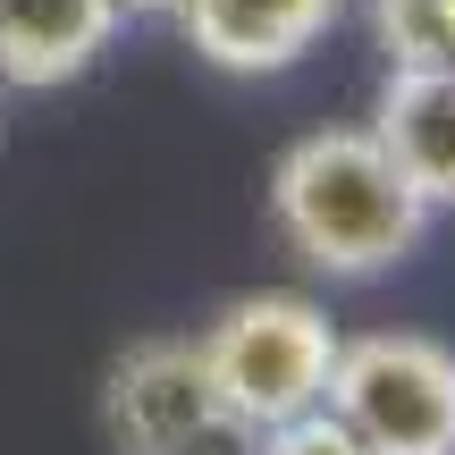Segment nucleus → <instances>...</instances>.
Instances as JSON below:
<instances>
[{
  "instance_id": "f257e3e1",
  "label": "nucleus",
  "mask_w": 455,
  "mask_h": 455,
  "mask_svg": "<svg viewBox=\"0 0 455 455\" xmlns=\"http://www.w3.org/2000/svg\"><path fill=\"white\" fill-rule=\"evenodd\" d=\"M270 228L312 278H379L430 236V203L405 186L371 127H321L278 152Z\"/></svg>"
},
{
  "instance_id": "423d86ee",
  "label": "nucleus",
  "mask_w": 455,
  "mask_h": 455,
  "mask_svg": "<svg viewBox=\"0 0 455 455\" xmlns=\"http://www.w3.org/2000/svg\"><path fill=\"white\" fill-rule=\"evenodd\" d=\"M371 135H379V152L405 169V186L430 212L455 203V60L388 68V84L371 101Z\"/></svg>"
},
{
  "instance_id": "39448f33",
  "label": "nucleus",
  "mask_w": 455,
  "mask_h": 455,
  "mask_svg": "<svg viewBox=\"0 0 455 455\" xmlns=\"http://www.w3.org/2000/svg\"><path fill=\"white\" fill-rule=\"evenodd\" d=\"M169 17H178L186 51L212 60L220 76H278L329 43L346 0H178Z\"/></svg>"
},
{
  "instance_id": "1a4fd4ad",
  "label": "nucleus",
  "mask_w": 455,
  "mask_h": 455,
  "mask_svg": "<svg viewBox=\"0 0 455 455\" xmlns=\"http://www.w3.org/2000/svg\"><path fill=\"white\" fill-rule=\"evenodd\" d=\"M430 26H439V60H455V0H430Z\"/></svg>"
},
{
  "instance_id": "f03ea898",
  "label": "nucleus",
  "mask_w": 455,
  "mask_h": 455,
  "mask_svg": "<svg viewBox=\"0 0 455 455\" xmlns=\"http://www.w3.org/2000/svg\"><path fill=\"white\" fill-rule=\"evenodd\" d=\"M203 371H212L220 405L236 422L270 430V422H295L329 396V371H338V329L312 295L295 287H261V295H236L212 329L195 338Z\"/></svg>"
},
{
  "instance_id": "7ed1b4c3",
  "label": "nucleus",
  "mask_w": 455,
  "mask_h": 455,
  "mask_svg": "<svg viewBox=\"0 0 455 455\" xmlns=\"http://www.w3.org/2000/svg\"><path fill=\"white\" fill-rule=\"evenodd\" d=\"M321 405L371 455H455V346L422 329L338 338V371Z\"/></svg>"
},
{
  "instance_id": "9d476101",
  "label": "nucleus",
  "mask_w": 455,
  "mask_h": 455,
  "mask_svg": "<svg viewBox=\"0 0 455 455\" xmlns=\"http://www.w3.org/2000/svg\"><path fill=\"white\" fill-rule=\"evenodd\" d=\"M178 0H118V17H169Z\"/></svg>"
},
{
  "instance_id": "6e6552de",
  "label": "nucleus",
  "mask_w": 455,
  "mask_h": 455,
  "mask_svg": "<svg viewBox=\"0 0 455 455\" xmlns=\"http://www.w3.org/2000/svg\"><path fill=\"white\" fill-rule=\"evenodd\" d=\"M253 455H371V447H363L329 405H312V413H295V422H270L253 439Z\"/></svg>"
},
{
  "instance_id": "0eeeda50",
  "label": "nucleus",
  "mask_w": 455,
  "mask_h": 455,
  "mask_svg": "<svg viewBox=\"0 0 455 455\" xmlns=\"http://www.w3.org/2000/svg\"><path fill=\"white\" fill-rule=\"evenodd\" d=\"M118 0H0V84L51 93L110 51Z\"/></svg>"
},
{
  "instance_id": "20e7f679",
  "label": "nucleus",
  "mask_w": 455,
  "mask_h": 455,
  "mask_svg": "<svg viewBox=\"0 0 455 455\" xmlns=\"http://www.w3.org/2000/svg\"><path fill=\"white\" fill-rule=\"evenodd\" d=\"M101 430L118 455H253L261 439L220 405L195 338H135L101 379Z\"/></svg>"
}]
</instances>
